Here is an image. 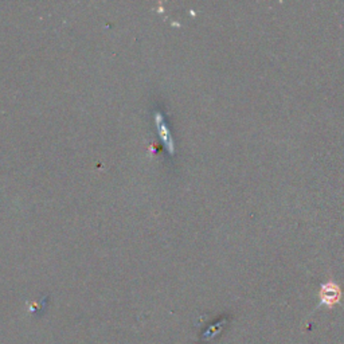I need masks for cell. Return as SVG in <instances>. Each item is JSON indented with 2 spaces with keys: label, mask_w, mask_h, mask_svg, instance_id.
<instances>
[{
  "label": "cell",
  "mask_w": 344,
  "mask_h": 344,
  "mask_svg": "<svg viewBox=\"0 0 344 344\" xmlns=\"http://www.w3.org/2000/svg\"><path fill=\"white\" fill-rule=\"evenodd\" d=\"M341 296L340 288L337 287L335 283H327L321 287L320 298L321 302H324L325 305H333L339 301Z\"/></svg>",
  "instance_id": "obj_1"
},
{
  "label": "cell",
  "mask_w": 344,
  "mask_h": 344,
  "mask_svg": "<svg viewBox=\"0 0 344 344\" xmlns=\"http://www.w3.org/2000/svg\"><path fill=\"white\" fill-rule=\"evenodd\" d=\"M155 117H156V125L157 128H159V133H160L165 147H168L169 152L172 153L174 152V151H172V137L171 134H169L168 128H167V124H165L164 121V117H163V115H161L160 112H156V116H155Z\"/></svg>",
  "instance_id": "obj_2"
}]
</instances>
